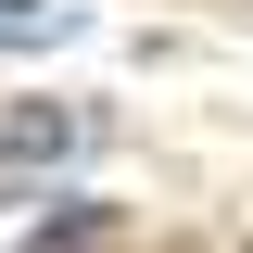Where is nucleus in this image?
<instances>
[{"instance_id": "nucleus-1", "label": "nucleus", "mask_w": 253, "mask_h": 253, "mask_svg": "<svg viewBox=\"0 0 253 253\" xmlns=\"http://www.w3.org/2000/svg\"><path fill=\"white\" fill-rule=\"evenodd\" d=\"M89 139V114H63V101H13L0 114V177H38V165H63Z\"/></svg>"}, {"instance_id": "nucleus-2", "label": "nucleus", "mask_w": 253, "mask_h": 253, "mask_svg": "<svg viewBox=\"0 0 253 253\" xmlns=\"http://www.w3.org/2000/svg\"><path fill=\"white\" fill-rule=\"evenodd\" d=\"M26 253H101V215H51V228H38Z\"/></svg>"}, {"instance_id": "nucleus-3", "label": "nucleus", "mask_w": 253, "mask_h": 253, "mask_svg": "<svg viewBox=\"0 0 253 253\" xmlns=\"http://www.w3.org/2000/svg\"><path fill=\"white\" fill-rule=\"evenodd\" d=\"M51 26H63L51 0H0V38H51Z\"/></svg>"}]
</instances>
